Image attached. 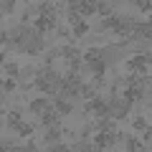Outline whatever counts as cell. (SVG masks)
I'll use <instances>...</instances> for the list:
<instances>
[{"label":"cell","mask_w":152,"mask_h":152,"mask_svg":"<svg viewBox=\"0 0 152 152\" xmlns=\"http://www.w3.org/2000/svg\"><path fill=\"white\" fill-rule=\"evenodd\" d=\"M58 84H61V76L56 74L51 66H41L38 71H33V81L28 84V86H33V89H38L41 94H48L51 99L58 94Z\"/></svg>","instance_id":"6da1fadb"},{"label":"cell","mask_w":152,"mask_h":152,"mask_svg":"<svg viewBox=\"0 0 152 152\" xmlns=\"http://www.w3.org/2000/svg\"><path fill=\"white\" fill-rule=\"evenodd\" d=\"M132 26H134V18H129V15H119V13H112V15L102 18V23H99V31H112V33H117L119 38H129Z\"/></svg>","instance_id":"7a4b0ae2"},{"label":"cell","mask_w":152,"mask_h":152,"mask_svg":"<svg viewBox=\"0 0 152 152\" xmlns=\"http://www.w3.org/2000/svg\"><path fill=\"white\" fill-rule=\"evenodd\" d=\"M33 38H36V28H33V26H26V23H20L18 28H13V31H10V48L23 51V53H26V48L31 46Z\"/></svg>","instance_id":"3957f363"},{"label":"cell","mask_w":152,"mask_h":152,"mask_svg":"<svg viewBox=\"0 0 152 152\" xmlns=\"http://www.w3.org/2000/svg\"><path fill=\"white\" fill-rule=\"evenodd\" d=\"M81 84H84L81 74H74V71H66V76H61V84H58V94H61V96H69V99H74V96H79V91H81ZM58 94H56V96H58Z\"/></svg>","instance_id":"277c9868"},{"label":"cell","mask_w":152,"mask_h":152,"mask_svg":"<svg viewBox=\"0 0 152 152\" xmlns=\"http://www.w3.org/2000/svg\"><path fill=\"white\" fill-rule=\"evenodd\" d=\"M127 69L134 71V74L140 76H147L152 69V51H142V53H134L127 58Z\"/></svg>","instance_id":"5b68a950"},{"label":"cell","mask_w":152,"mask_h":152,"mask_svg":"<svg viewBox=\"0 0 152 152\" xmlns=\"http://www.w3.org/2000/svg\"><path fill=\"white\" fill-rule=\"evenodd\" d=\"M152 41V18L150 20H134L132 26V33H129V43H147Z\"/></svg>","instance_id":"8992f818"},{"label":"cell","mask_w":152,"mask_h":152,"mask_svg":"<svg viewBox=\"0 0 152 152\" xmlns=\"http://www.w3.org/2000/svg\"><path fill=\"white\" fill-rule=\"evenodd\" d=\"M117 140H124V134L117 129H102V132H94V147L96 150H112L117 145Z\"/></svg>","instance_id":"52a82bcc"},{"label":"cell","mask_w":152,"mask_h":152,"mask_svg":"<svg viewBox=\"0 0 152 152\" xmlns=\"http://www.w3.org/2000/svg\"><path fill=\"white\" fill-rule=\"evenodd\" d=\"M61 56L66 58V69H69V71H74V74L81 71L84 56L79 53V48H74V46H61Z\"/></svg>","instance_id":"ba28073f"},{"label":"cell","mask_w":152,"mask_h":152,"mask_svg":"<svg viewBox=\"0 0 152 152\" xmlns=\"http://www.w3.org/2000/svg\"><path fill=\"white\" fill-rule=\"evenodd\" d=\"M31 26L36 28V33L46 36V33H51V31H58V15H36Z\"/></svg>","instance_id":"9c48e42d"},{"label":"cell","mask_w":152,"mask_h":152,"mask_svg":"<svg viewBox=\"0 0 152 152\" xmlns=\"http://www.w3.org/2000/svg\"><path fill=\"white\" fill-rule=\"evenodd\" d=\"M58 119H61V114L53 109V104H51L48 109H43V112L38 114V122H41L43 127H53V124H58Z\"/></svg>","instance_id":"30bf717a"},{"label":"cell","mask_w":152,"mask_h":152,"mask_svg":"<svg viewBox=\"0 0 152 152\" xmlns=\"http://www.w3.org/2000/svg\"><path fill=\"white\" fill-rule=\"evenodd\" d=\"M53 109L61 114V117H69V114L74 112V104H71L69 96H61L58 94V96H53Z\"/></svg>","instance_id":"8fae6325"},{"label":"cell","mask_w":152,"mask_h":152,"mask_svg":"<svg viewBox=\"0 0 152 152\" xmlns=\"http://www.w3.org/2000/svg\"><path fill=\"white\" fill-rule=\"evenodd\" d=\"M96 5H99V0H81V3H79V15L81 18L96 15Z\"/></svg>","instance_id":"7c38bea8"},{"label":"cell","mask_w":152,"mask_h":152,"mask_svg":"<svg viewBox=\"0 0 152 152\" xmlns=\"http://www.w3.org/2000/svg\"><path fill=\"white\" fill-rule=\"evenodd\" d=\"M51 104H53V99H48V94H43V96H38V99H33L28 107H31V112L33 114H41L43 109H48Z\"/></svg>","instance_id":"4fadbf2b"},{"label":"cell","mask_w":152,"mask_h":152,"mask_svg":"<svg viewBox=\"0 0 152 152\" xmlns=\"http://www.w3.org/2000/svg\"><path fill=\"white\" fill-rule=\"evenodd\" d=\"M43 48H46V36L36 33V38H33V41H31V46L26 48V53H28V56H38Z\"/></svg>","instance_id":"5bb4252c"},{"label":"cell","mask_w":152,"mask_h":152,"mask_svg":"<svg viewBox=\"0 0 152 152\" xmlns=\"http://www.w3.org/2000/svg\"><path fill=\"white\" fill-rule=\"evenodd\" d=\"M61 137H64V129H61L58 124H53V127H46V134H43V142H46V145H53V142H58Z\"/></svg>","instance_id":"9a60e30c"},{"label":"cell","mask_w":152,"mask_h":152,"mask_svg":"<svg viewBox=\"0 0 152 152\" xmlns=\"http://www.w3.org/2000/svg\"><path fill=\"white\" fill-rule=\"evenodd\" d=\"M5 124L10 127L13 132H18V127L23 124V119H20V112H8V114H5Z\"/></svg>","instance_id":"2e32d148"},{"label":"cell","mask_w":152,"mask_h":152,"mask_svg":"<svg viewBox=\"0 0 152 152\" xmlns=\"http://www.w3.org/2000/svg\"><path fill=\"white\" fill-rule=\"evenodd\" d=\"M96 91H99V86H94L91 81H84L81 84V91H79V96L86 102V99H91V96H96Z\"/></svg>","instance_id":"e0dca14e"},{"label":"cell","mask_w":152,"mask_h":152,"mask_svg":"<svg viewBox=\"0 0 152 152\" xmlns=\"http://www.w3.org/2000/svg\"><path fill=\"white\" fill-rule=\"evenodd\" d=\"M89 28H91V26H89L86 20H79V23H74V26H71V31H74L76 38H84V36L89 33Z\"/></svg>","instance_id":"ac0fdd59"},{"label":"cell","mask_w":152,"mask_h":152,"mask_svg":"<svg viewBox=\"0 0 152 152\" xmlns=\"http://www.w3.org/2000/svg\"><path fill=\"white\" fill-rule=\"evenodd\" d=\"M112 0H99V5H96V15H102V18H107V15H112Z\"/></svg>","instance_id":"d6986e66"},{"label":"cell","mask_w":152,"mask_h":152,"mask_svg":"<svg viewBox=\"0 0 152 152\" xmlns=\"http://www.w3.org/2000/svg\"><path fill=\"white\" fill-rule=\"evenodd\" d=\"M124 140H127V150H129V152H137V150H145V145H142V140H137V137H124Z\"/></svg>","instance_id":"ffe728a7"},{"label":"cell","mask_w":152,"mask_h":152,"mask_svg":"<svg viewBox=\"0 0 152 152\" xmlns=\"http://www.w3.org/2000/svg\"><path fill=\"white\" fill-rule=\"evenodd\" d=\"M18 79H13V76H8V79H5V81H3V94H13V91H15V86H18Z\"/></svg>","instance_id":"44dd1931"},{"label":"cell","mask_w":152,"mask_h":152,"mask_svg":"<svg viewBox=\"0 0 152 152\" xmlns=\"http://www.w3.org/2000/svg\"><path fill=\"white\" fill-rule=\"evenodd\" d=\"M3 69H5V74L13 76V79H18V76H20V71H18V66L13 64V61H5V64H3Z\"/></svg>","instance_id":"7402d4cb"},{"label":"cell","mask_w":152,"mask_h":152,"mask_svg":"<svg viewBox=\"0 0 152 152\" xmlns=\"http://www.w3.org/2000/svg\"><path fill=\"white\" fill-rule=\"evenodd\" d=\"M13 8H15V0H0V10H3V15H10Z\"/></svg>","instance_id":"603a6c76"},{"label":"cell","mask_w":152,"mask_h":152,"mask_svg":"<svg viewBox=\"0 0 152 152\" xmlns=\"http://www.w3.org/2000/svg\"><path fill=\"white\" fill-rule=\"evenodd\" d=\"M18 134L20 137H33V124L31 122H23V124L18 127Z\"/></svg>","instance_id":"cb8c5ba5"},{"label":"cell","mask_w":152,"mask_h":152,"mask_svg":"<svg viewBox=\"0 0 152 152\" xmlns=\"http://www.w3.org/2000/svg\"><path fill=\"white\" fill-rule=\"evenodd\" d=\"M99 56H104V48H89L86 53H84V61H91V58H99Z\"/></svg>","instance_id":"d4e9b609"},{"label":"cell","mask_w":152,"mask_h":152,"mask_svg":"<svg viewBox=\"0 0 152 152\" xmlns=\"http://www.w3.org/2000/svg\"><path fill=\"white\" fill-rule=\"evenodd\" d=\"M51 152H69L71 150V145H61V142H53V145H46Z\"/></svg>","instance_id":"484cf974"},{"label":"cell","mask_w":152,"mask_h":152,"mask_svg":"<svg viewBox=\"0 0 152 152\" xmlns=\"http://www.w3.org/2000/svg\"><path fill=\"white\" fill-rule=\"evenodd\" d=\"M137 8H140L142 13H152V0H140V3H137Z\"/></svg>","instance_id":"4316f807"},{"label":"cell","mask_w":152,"mask_h":152,"mask_svg":"<svg viewBox=\"0 0 152 152\" xmlns=\"http://www.w3.org/2000/svg\"><path fill=\"white\" fill-rule=\"evenodd\" d=\"M132 127H134V129H145L147 119H145V117H134V119H132Z\"/></svg>","instance_id":"83f0119b"},{"label":"cell","mask_w":152,"mask_h":152,"mask_svg":"<svg viewBox=\"0 0 152 152\" xmlns=\"http://www.w3.org/2000/svg\"><path fill=\"white\" fill-rule=\"evenodd\" d=\"M142 79H145V81L150 84V81H152V69H150V74H147V76H142Z\"/></svg>","instance_id":"f1b7e54d"},{"label":"cell","mask_w":152,"mask_h":152,"mask_svg":"<svg viewBox=\"0 0 152 152\" xmlns=\"http://www.w3.org/2000/svg\"><path fill=\"white\" fill-rule=\"evenodd\" d=\"M129 3H134V5H137V3H140V0H129Z\"/></svg>","instance_id":"f546056e"},{"label":"cell","mask_w":152,"mask_h":152,"mask_svg":"<svg viewBox=\"0 0 152 152\" xmlns=\"http://www.w3.org/2000/svg\"><path fill=\"white\" fill-rule=\"evenodd\" d=\"M112 3H119V0H112Z\"/></svg>","instance_id":"4dcf8cb0"}]
</instances>
